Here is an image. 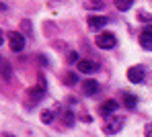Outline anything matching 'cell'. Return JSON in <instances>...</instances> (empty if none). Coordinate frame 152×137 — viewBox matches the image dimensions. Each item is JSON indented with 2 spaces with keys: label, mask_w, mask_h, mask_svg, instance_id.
<instances>
[{
  "label": "cell",
  "mask_w": 152,
  "mask_h": 137,
  "mask_svg": "<svg viewBox=\"0 0 152 137\" xmlns=\"http://www.w3.org/2000/svg\"><path fill=\"white\" fill-rule=\"evenodd\" d=\"M43 96H45V78L39 76L37 78V86L29 92V105H37Z\"/></svg>",
  "instance_id": "cell-1"
},
{
  "label": "cell",
  "mask_w": 152,
  "mask_h": 137,
  "mask_svg": "<svg viewBox=\"0 0 152 137\" xmlns=\"http://www.w3.org/2000/svg\"><path fill=\"white\" fill-rule=\"evenodd\" d=\"M8 47L12 49V51H23V47H25V37L19 33V31H12V33H8Z\"/></svg>",
  "instance_id": "cell-2"
},
{
  "label": "cell",
  "mask_w": 152,
  "mask_h": 137,
  "mask_svg": "<svg viewBox=\"0 0 152 137\" xmlns=\"http://www.w3.org/2000/svg\"><path fill=\"white\" fill-rule=\"evenodd\" d=\"M95 43H97V47H101V49H113V47L117 45L115 35H111V33H101V35H97Z\"/></svg>",
  "instance_id": "cell-3"
},
{
  "label": "cell",
  "mask_w": 152,
  "mask_h": 137,
  "mask_svg": "<svg viewBox=\"0 0 152 137\" xmlns=\"http://www.w3.org/2000/svg\"><path fill=\"white\" fill-rule=\"evenodd\" d=\"M127 78H129V82H134V84H142L144 78H146V68L144 66H132L127 70Z\"/></svg>",
  "instance_id": "cell-4"
},
{
  "label": "cell",
  "mask_w": 152,
  "mask_h": 137,
  "mask_svg": "<svg viewBox=\"0 0 152 137\" xmlns=\"http://www.w3.org/2000/svg\"><path fill=\"white\" fill-rule=\"evenodd\" d=\"M124 123H126V121H124V117H115V115H113V117H109V119H107V123H105V133H107V135L117 133V131L124 127Z\"/></svg>",
  "instance_id": "cell-5"
},
{
  "label": "cell",
  "mask_w": 152,
  "mask_h": 137,
  "mask_svg": "<svg viewBox=\"0 0 152 137\" xmlns=\"http://www.w3.org/2000/svg\"><path fill=\"white\" fill-rule=\"evenodd\" d=\"M76 68H78V72H82V74H95V72L99 70V63L93 61V59H80V61L76 63Z\"/></svg>",
  "instance_id": "cell-6"
},
{
  "label": "cell",
  "mask_w": 152,
  "mask_h": 137,
  "mask_svg": "<svg viewBox=\"0 0 152 137\" xmlns=\"http://www.w3.org/2000/svg\"><path fill=\"white\" fill-rule=\"evenodd\" d=\"M117 107H119V105H117L115 100H105L101 105V109H99V112H101L105 119H109V117H113V115L117 112Z\"/></svg>",
  "instance_id": "cell-7"
},
{
  "label": "cell",
  "mask_w": 152,
  "mask_h": 137,
  "mask_svg": "<svg viewBox=\"0 0 152 137\" xmlns=\"http://www.w3.org/2000/svg\"><path fill=\"white\" fill-rule=\"evenodd\" d=\"M82 92H84V96H95L99 92V82L97 80H82Z\"/></svg>",
  "instance_id": "cell-8"
},
{
  "label": "cell",
  "mask_w": 152,
  "mask_h": 137,
  "mask_svg": "<svg viewBox=\"0 0 152 137\" xmlns=\"http://www.w3.org/2000/svg\"><path fill=\"white\" fill-rule=\"evenodd\" d=\"M109 21L105 19V17H97V14H93V17H88V27L93 29V31H99L107 25Z\"/></svg>",
  "instance_id": "cell-9"
},
{
  "label": "cell",
  "mask_w": 152,
  "mask_h": 137,
  "mask_svg": "<svg viewBox=\"0 0 152 137\" xmlns=\"http://www.w3.org/2000/svg\"><path fill=\"white\" fill-rule=\"evenodd\" d=\"M140 45H142L144 49H150V51H152V35H150V33L144 31V33L140 35Z\"/></svg>",
  "instance_id": "cell-10"
},
{
  "label": "cell",
  "mask_w": 152,
  "mask_h": 137,
  "mask_svg": "<svg viewBox=\"0 0 152 137\" xmlns=\"http://www.w3.org/2000/svg\"><path fill=\"white\" fill-rule=\"evenodd\" d=\"M136 102H138V98L134 96V94H127V92H124V105H126V109H134L136 107Z\"/></svg>",
  "instance_id": "cell-11"
},
{
  "label": "cell",
  "mask_w": 152,
  "mask_h": 137,
  "mask_svg": "<svg viewBox=\"0 0 152 137\" xmlns=\"http://www.w3.org/2000/svg\"><path fill=\"white\" fill-rule=\"evenodd\" d=\"M53 117H56V112L50 110V109H45L43 112H41V121H43V123H51V121H53Z\"/></svg>",
  "instance_id": "cell-12"
},
{
  "label": "cell",
  "mask_w": 152,
  "mask_h": 137,
  "mask_svg": "<svg viewBox=\"0 0 152 137\" xmlns=\"http://www.w3.org/2000/svg\"><path fill=\"white\" fill-rule=\"evenodd\" d=\"M2 78L10 80V63L8 61H2Z\"/></svg>",
  "instance_id": "cell-13"
},
{
  "label": "cell",
  "mask_w": 152,
  "mask_h": 137,
  "mask_svg": "<svg viewBox=\"0 0 152 137\" xmlns=\"http://www.w3.org/2000/svg\"><path fill=\"white\" fill-rule=\"evenodd\" d=\"M64 82L68 84V86H74V84L78 82V76H76V74H72V72H70V74H66V76H64Z\"/></svg>",
  "instance_id": "cell-14"
},
{
  "label": "cell",
  "mask_w": 152,
  "mask_h": 137,
  "mask_svg": "<svg viewBox=\"0 0 152 137\" xmlns=\"http://www.w3.org/2000/svg\"><path fill=\"white\" fill-rule=\"evenodd\" d=\"M115 6H117L119 10H127V8H132V0H117Z\"/></svg>",
  "instance_id": "cell-15"
},
{
  "label": "cell",
  "mask_w": 152,
  "mask_h": 137,
  "mask_svg": "<svg viewBox=\"0 0 152 137\" xmlns=\"http://www.w3.org/2000/svg\"><path fill=\"white\" fill-rule=\"evenodd\" d=\"M72 123H74V115H72L70 110H66V112H64V125H68V127H70Z\"/></svg>",
  "instance_id": "cell-16"
},
{
  "label": "cell",
  "mask_w": 152,
  "mask_h": 137,
  "mask_svg": "<svg viewBox=\"0 0 152 137\" xmlns=\"http://www.w3.org/2000/svg\"><path fill=\"white\" fill-rule=\"evenodd\" d=\"M103 6H105V2H86V8H97V10H101Z\"/></svg>",
  "instance_id": "cell-17"
},
{
  "label": "cell",
  "mask_w": 152,
  "mask_h": 137,
  "mask_svg": "<svg viewBox=\"0 0 152 137\" xmlns=\"http://www.w3.org/2000/svg\"><path fill=\"white\" fill-rule=\"evenodd\" d=\"M138 19H140V21H144V23H146V21L150 23V21H152V14H146V12H140V14H138Z\"/></svg>",
  "instance_id": "cell-18"
},
{
  "label": "cell",
  "mask_w": 152,
  "mask_h": 137,
  "mask_svg": "<svg viewBox=\"0 0 152 137\" xmlns=\"http://www.w3.org/2000/svg\"><path fill=\"white\" fill-rule=\"evenodd\" d=\"M144 137H152V123H148L144 127Z\"/></svg>",
  "instance_id": "cell-19"
},
{
  "label": "cell",
  "mask_w": 152,
  "mask_h": 137,
  "mask_svg": "<svg viewBox=\"0 0 152 137\" xmlns=\"http://www.w3.org/2000/svg\"><path fill=\"white\" fill-rule=\"evenodd\" d=\"M146 33H150V35H152V25H150L148 29H146Z\"/></svg>",
  "instance_id": "cell-20"
},
{
  "label": "cell",
  "mask_w": 152,
  "mask_h": 137,
  "mask_svg": "<svg viewBox=\"0 0 152 137\" xmlns=\"http://www.w3.org/2000/svg\"><path fill=\"white\" fill-rule=\"evenodd\" d=\"M2 137H15V135H10V133H4V135H2Z\"/></svg>",
  "instance_id": "cell-21"
}]
</instances>
